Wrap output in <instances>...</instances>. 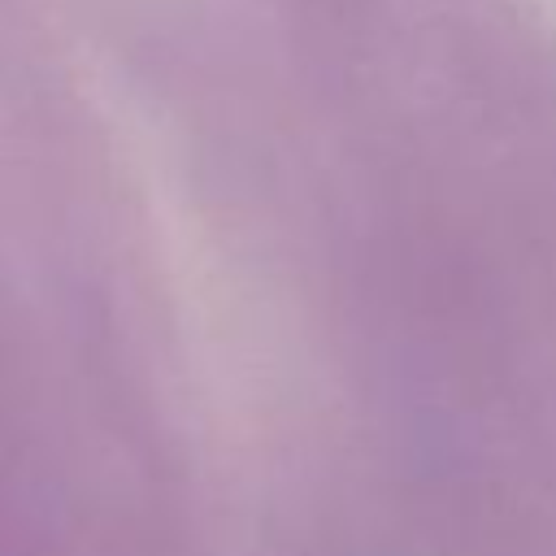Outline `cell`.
Segmentation results:
<instances>
[]
</instances>
